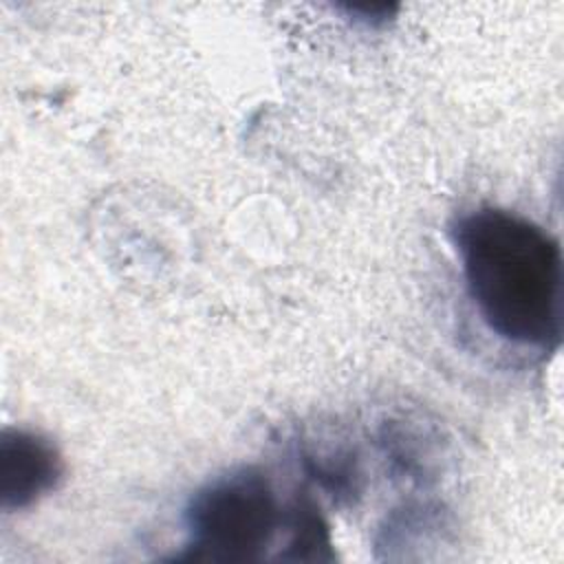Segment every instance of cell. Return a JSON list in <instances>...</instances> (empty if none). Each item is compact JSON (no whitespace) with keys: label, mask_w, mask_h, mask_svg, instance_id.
Masks as SVG:
<instances>
[{"label":"cell","mask_w":564,"mask_h":564,"mask_svg":"<svg viewBox=\"0 0 564 564\" xmlns=\"http://www.w3.org/2000/svg\"><path fill=\"white\" fill-rule=\"evenodd\" d=\"M467 293L498 337L533 348L562 339V249L531 218L478 207L452 227Z\"/></svg>","instance_id":"cell-1"},{"label":"cell","mask_w":564,"mask_h":564,"mask_svg":"<svg viewBox=\"0 0 564 564\" xmlns=\"http://www.w3.org/2000/svg\"><path fill=\"white\" fill-rule=\"evenodd\" d=\"M278 524L280 507L269 480L253 469L231 471L192 496L185 509L189 540L178 560H256Z\"/></svg>","instance_id":"cell-2"},{"label":"cell","mask_w":564,"mask_h":564,"mask_svg":"<svg viewBox=\"0 0 564 564\" xmlns=\"http://www.w3.org/2000/svg\"><path fill=\"white\" fill-rule=\"evenodd\" d=\"M55 445L29 430H4L0 436V505L4 511L26 509L55 489L62 476Z\"/></svg>","instance_id":"cell-3"}]
</instances>
